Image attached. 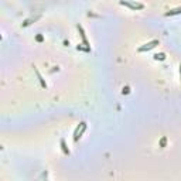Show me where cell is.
<instances>
[{
    "label": "cell",
    "instance_id": "1",
    "mask_svg": "<svg viewBox=\"0 0 181 181\" xmlns=\"http://www.w3.org/2000/svg\"><path fill=\"white\" fill-rule=\"evenodd\" d=\"M157 44H158V41H157V40H153V41H151V43H148V44H146V45H144V47H141V48H140V51L151 50V48H154V47H156Z\"/></svg>",
    "mask_w": 181,
    "mask_h": 181
},
{
    "label": "cell",
    "instance_id": "2",
    "mask_svg": "<svg viewBox=\"0 0 181 181\" xmlns=\"http://www.w3.org/2000/svg\"><path fill=\"white\" fill-rule=\"evenodd\" d=\"M178 13H181V9H177V10H174V11H170V13H167V16H173V14H178Z\"/></svg>",
    "mask_w": 181,
    "mask_h": 181
},
{
    "label": "cell",
    "instance_id": "3",
    "mask_svg": "<svg viewBox=\"0 0 181 181\" xmlns=\"http://www.w3.org/2000/svg\"><path fill=\"white\" fill-rule=\"evenodd\" d=\"M61 144H62V147H64V153H65V154H69V151H68V150H67V147H65V141L61 140Z\"/></svg>",
    "mask_w": 181,
    "mask_h": 181
},
{
    "label": "cell",
    "instance_id": "4",
    "mask_svg": "<svg viewBox=\"0 0 181 181\" xmlns=\"http://www.w3.org/2000/svg\"><path fill=\"white\" fill-rule=\"evenodd\" d=\"M154 57H156V60H164V54H157Z\"/></svg>",
    "mask_w": 181,
    "mask_h": 181
}]
</instances>
